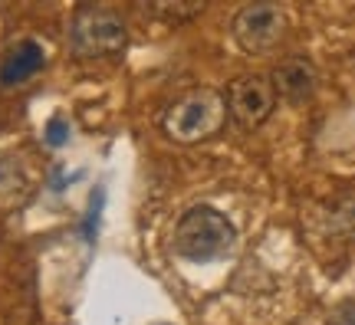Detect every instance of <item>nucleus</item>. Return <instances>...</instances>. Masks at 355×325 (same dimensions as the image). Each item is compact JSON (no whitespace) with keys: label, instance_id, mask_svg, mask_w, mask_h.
<instances>
[{"label":"nucleus","instance_id":"nucleus-1","mask_svg":"<svg viewBox=\"0 0 355 325\" xmlns=\"http://www.w3.org/2000/svg\"><path fill=\"white\" fill-rule=\"evenodd\" d=\"M237 243V230L217 207L198 204L181 213L175 227V253L188 263H211L227 256Z\"/></svg>","mask_w":355,"mask_h":325},{"label":"nucleus","instance_id":"nucleus-2","mask_svg":"<svg viewBox=\"0 0 355 325\" xmlns=\"http://www.w3.org/2000/svg\"><path fill=\"white\" fill-rule=\"evenodd\" d=\"M224 122H227V99L207 86L184 92L165 112V132L181 145H194L217 135Z\"/></svg>","mask_w":355,"mask_h":325},{"label":"nucleus","instance_id":"nucleus-3","mask_svg":"<svg viewBox=\"0 0 355 325\" xmlns=\"http://www.w3.org/2000/svg\"><path fill=\"white\" fill-rule=\"evenodd\" d=\"M69 43H73L76 56H112V53L125 50L128 26L109 7H83L73 17Z\"/></svg>","mask_w":355,"mask_h":325},{"label":"nucleus","instance_id":"nucleus-4","mask_svg":"<svg viewBox=\"0 0 355 325\" xmlns=\"http://www.w3.org/2000/svg\"><path fill=\"white\" fill-rule=\"evenodd\" d=\"M283 26H286V17L277 3H250L234 17V39L243 53L260 56V53H270L279 43Z\"/></svg>","mask_w":355,"mask_h":325},{"label":"nucleus","instance_id":"nucleus-5","mask_svg":"<svg viewBox=\"0 0 355 325\" xmlns=\"http://www.w3.org/2000/svg\"><path fill=\"white\" fill-rule=\"evenodd\" d=\"M273 102H277V92L263 76H241L227 89V112L243 128L263 125L270 112H273Z\"/></svg>","mask_w":355,"mask_h":325},{"label":"nucleus","instance_id":"nucleus-6","mask_svg":"<svg viewBox=\"0 0 355 325\" xmlns=\"http://www.w3.org/2000/svg\"><path fill=\"white\" fill-rule=\"evenodd\" d=\"M316 82H319V73L306 56H286V60L273 69V82H270V86H273V92H277L279 99L306 102L316 92Z\"/></svg>","mask_w":355,"mask_h":325},{"label":"nucleus","instance_id":"nucleus-7","mask_svg":"<svg viewBox=\"0 0 355 325\" xmlns=\"http://www.w3.org/2000/svg\"><path fill=\"white\" fill-rule=\"evenodd\" d=\"M43 63H46V53H43L37 39H20L17 46L7 50L3 63H0V86L3 89L24 86L26 79H33L43 69Z\"/></svg>","mask_w":355,"mask_h":325},{"label":"nucleus","instance_id":"nucleus-8","mask_svg":"<svg viewBox=\"0 0 355 325\" xmlns=\"http://www.w3.org/2000/svg\"><path fill=\"white\" fill-rule=\"evenodd\" d=\"M69 118L66 115H53L50 122H46V132H43V141L50 145V148H63L66 141H69Z\"/></svg>","mask_w":355,"mask_h":325},{"label":"nucleus","instance_id":"nucleus-9","mask_svg":"<svg viewBox=\"0 0 355 325\" xmlns=\"http://www.w3.org/2000/svg\"><path fill=\"white\" fill-rule=\"evenodd\" d=\"M102 200H105L102 188H99V191H92V204H89L86 224H83V234H86L89 243H92V237H96V230H99V211H102Z\"/></svg>","mask_w":355,"mask_h":325},{"label":"nucleus","instance_id":"nucleus-10","mask_svg":"<svg viewBox=\"0 0 355 325\" xmlns=\"http://www.w3.org/2000/svg\"><path fill=\"white\" fill-rule=\"evenodd\" d=\"M332 325H355V302H343L332 315Z\"/></svg>","mask_w":355,"mask_h":325}]
</instances>
